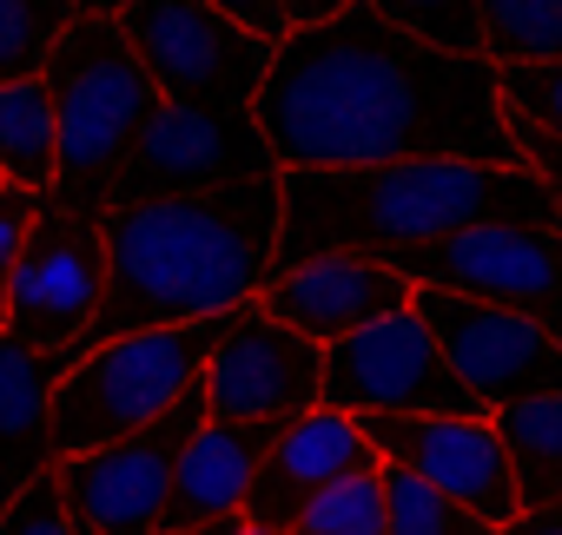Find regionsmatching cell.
<instances>
[{
  "label": "cell",
  "instance_id": "obj_29",
  "mask_svg": "<svg viewBox=\"0 0 562 535\" xmlns=\"http://www.w3.org/2000/svg\"><path fill=\"white\" fill-rule=\"evenodd\" d=\"M509 146H516L522 166L542 172V185H549V198H555V225H562V133H542V126H529V119L509 113Z\"/></svg>",
  "mask_w": 562,
  "mask_h": 535
},
{
  "label": "cell",
  "instance_id": "obj_21",
  "mask_svg": "<svg viewBox=\"0 0 562 535\" xmlns=\"http://www.w3.org/2000/svg\"><path fill=\"white\" fill-rule=\"evenodd\" d=\"M384 482V535H490L457 496H443L430 476H417L411 463H378Z\"/></svg>",
  "mask_w": 562,
  "mask_h": 535
},
{
  "label": "cell",
  "instance_id": "obj_22",
  "mask_svg": "<svg viewBox=\"0 0 562 535\" xmlns=\"http://www.w3.org/2000/svg\"><path fill=\"white\" fill-rule=\"evenodd\" d=\"M483 60H562V0H476Z\"/></svg>",
  "mask_w": 562,
  "mask_h": 535
},
{
  "label": "cell",
  "instance_id": "obj_20",
  "mask_svg": "<svg viewBox=\"0 0 562 535\" xmlns=\"http://www.w3.org/2000/svg\"><path fill=\"white\" fill-rule=\"evenodd\" d=\"M54 166H60V139H54V100L41 73L0 80V179L47 192Z\"/></svg>",
  "mask_w": 562,
  "mask_h": 535
},
{
  "label": "cell",
  "instance_id": "obj_25",
  "mask_svg": "<svg viewBox=\"0 0 562 535\" xmlns=\"http://www.w3.org/2000/svg\"><path fill=\"white\" fill-rule=\"evenodd\" d=\"M371 8H378L391 27H404V34L430 41V47H450V54H483L476 0H371Z\"/></svg>",
  "mask_w": 562,
  "mask_h": 535
},
{
  "label": "cell",
  "instance_id": "obj_18",
  "mask_svg": "<svg viewBox=\"0 0 562 535\" xmlns=\"http://www.w3.org/2000/svg\"><path fill=\"white\" fill-rule=\"evenodd\" d=\"M47 390H54L47 351L0 325V509H8V496L34 469L60 463L54 456V423H47Z\"/></svg>",
  "mask_w": 562,
  "mask_h": 535
},
{
  "label": "cell",
  "instance_id": "obj_9",
  "mask_svg": "<svg viewBox=\"0 0 562 535\" xmlns=\"http://www.w3.org/2000/svg\"><path fill=\"white\" fill-rule=\"evenodd\" d=\"M199 417H205V377L186 384L139 430L60 456V489H67L74 528H87V535H146V528H159L172 463H179L186 436L199 430Z\"/></svg>",
  "mask_w": 562,
  "mask_h": 535
},
{
  "label": "cell",
  "instance_id": "obj_13",
  "mask_svg": "<svg viewBox=\"0 0 562 535\" xmlns=\"http://www.w3.org/2000/svg\"><path fill=\"white\" fill-rule=\"evenodd\" d=\"M378 456L411 463L443 496H457L490 535L516 522V476L490 410H358Z\"/></svg>",
  "mask_w": 562,
  "mask_h": 535
},
{
  "label": "cell",
  "instance_id": "obj_24",
  "mask_svg": "<svg viewBox=\"0 0 562 535\" xmlns=\"http://www.w3.org/2000/svg\"><path fill=\"white\" fill-rule=\"evenodd\" d=\"M80 8L74 0H0V80H27L41 73L47 47Z\"/></svg>",
  "mask_w": 562,
  "mask_h": 535
},
{
  "label": "cell",
  "instance_id": "obj_19",
  "mask_svg": "<svg viewBox=\"0 0 562 535\" xmlns=\"http://www.w3.org/2000/svg\"><path fill=\"white\" fill-rule=\"evenodd\" d=\"M509 476H516V535H562V397H522L490 410Z\"/></svg>",
  "mask_w": 562,
  "mask_h": 535
},
{
  "label": "cell",
  "instance_id": "obj_32",
  "mask_svg": "<svg viewBox=\"0 0 562 535\" xmlns=\"http://www.w3.org/2000/svg\"><path fill=\"white\" fill-rule=\"evenodd\" d=\"M74 8H80V14H120L126 0H74Z\"/></svg>",
  "mask_w": 562,
  "mask_h": 535
},
{
  "label": "cell",
  "instance_id": "obj_12",
  "mask_svg": "<svg viewBox=\"0 0 562 535\" xmlns=\"http://www.w3.org/2000/svg\"><path fill=\"white\" fill-rule=\"evenodd\" d=\"M411 305L424 311L450 371L470 384L483 410H503L522 397H562V338H549L536 318L443 292V285H411Z\"/></svg>",
  "mask_w": 562,
  "mask_h": 535
},
{
  "label": "cell",
  "instance_id": "obj_14",
  "mask_svg": "<svg viewBox=\"0 0 562 535\" xmlns=\"http://www.w3.org/2000/svg\"><path fill=\"white\" fill-rule=\"evenodd\" d=\"M325 344L271 318L258 298L225 311V331L205 357V410L212 417H299L318 403Z\"/></svg>",
  "mask_w": 562,
  "mask_h": 535
},
{
  "label": "cell",
  "instance_id": "obj_6",
  "mask_svg": "<svg viewBox=\"0 0 562 535\" xmlns=\"http://www.w3.org/2000/svg\"><path fill=\"white\" fill-rule=\"evenodd\" d=\"M384 264H397L411 285H443V292L522 311L549 338H562V225L470 218L443 238L384 251Z\"/></svg>",
  "mask_w": 562,
  "mask_h": 535
},
{
  "label": "cell",
  "instance_id": "obj_5",
  "mask_svg": "<svg viewBox=\"0 0 562 535\" xmlns=\"http://www.w3.org/2000/svg\"><path fill=\"white\" fill-rule=\"evenodd\" d=\"M225 311H205V318H186V325L126 331V338H106V344L80 351L47 390L54 456H74V449L106 443V436H126L146 417H159L186 384H199L205 357H212V344L225 331Z\"/></svg>",
  "mask_w": 562,
  "mask_h": 535
},
{
  "label": "cell",
  "instance_id": "obj_10",
  "mask_svg": "<svg viewBox=\"0 0 562 535\" xmlns=\"http://www.w3.org/2000/svg\"><path fill=\"white\" fill-rule=\"evenodd\" d=\"M318 403H338L351 417L358 410H483L470 397V384L450 371V357L417 305H397V311L331 338Z\"/></svg>",
  "mask_w": 562,
  "mask_h": 535
},
{
  "label": "cell",
  "instance_id": "obj_15",
  "mask_svg": "<svg viewBox=\"0 0 562 535\" xmlns=\"http://www.w3.org/2000/svg\"><path fill=\"white\" fill-rule=\"evenodd\" d=\"M285 417H199L172 463V489L159 509V535H245V489Z\"/></svg>",
  "mask_w": 562,
  "mask_h": 535
},
{
  "label": "cell",
  "instance_id": "obj_7",
  "mask_svg": "<svg viewBox=\"0 0 562 535\" xmlns=\"http://www.w3.org/2000/svg\"><path fill=\"white\" fill-rule=\"evenodd\" d=\"M106 292V205H80L67 192H41L27 244L8 272L0 325L41 351H67Z\"/></svg>",
  "mask_w": 562,
  "mask_h": 535
},
{
  "label": "cell",
  "instance_id": "obj_26",
  "mask_svg": "<svg viewBox=\"0 0 562 535\" xmlns=\"http://www.w3.org/2000/svg\"><path fill=\"white\" fill-rule=\"evenodd\" d=\"M496 93L516 119H529L542 133H562V60H503Z\"/></svg>",
  "mask_w": 562,
  "mask_h": 535
},
{
  "label": "cell",
  "instance_id": "obj_4",
  "mask_svg": "<svg viewBox=\"0 0 562 535\" xmlns=\"http://www.w3.org/2000/svg\"><path fill=\"white\" fill-rule=\"evenodd\" d=\"M41 87L54 100V139H60L54 192L80 198V205H113V172H120L133 133L146 126V113L159 106V87L146 80L120 21L74 14L41 60Z\"/></svg>",
  "mask_w": 562,
  "mask_h": 535
},
{
  "label": "cell",
  "instance_id": "obj_16",
  "mask_svg": "<svg viewBox=\"0 0 562 535\" xmlns=\"http://www.w3.org/2000/svg\"><path fill=\"white\" fill-rule=\"evenodd\" d=\"M258 305L271 318H285L292 331H305L312 344H331V338L411 305V278L371 251H312L292 264H271V278L258 285Z\"/></svg>",
  "mask_w": 562,
  "mask_h": 535
},
{
  "label": "cell",
  "instance_id": "obj_2",
  "mask_svg": "<svg viewBox=\"0 0 562 535\" xmlns=\"http://www.w3.org/2000/svg\"><path fill=\"white\" fill-rule=\"evenodd\" d=\"M278 264V172L205 192H146L106 205V292L67 351H47L54 377L126 331L186 325L258 298Z\"/></svg>",
  "mask_w": 562,
  "mask_h": 535
},
{
  "label": "cell",
  "instance_id": "obj_11",
  "mask_svg": "<svg viewBox=\"0 0 562 535\" xmlns=\"http://www.w3.org/2000/svg\"><path fill=\"white\" fill-rule=\"evenodd\" d=\"M278 172L251 106H179L159 100L146 113V126L133 133L120 172H113V198H146V192H205V185H232V179H265Z\"/></svg>",
  "mask_w": 562,
  "mask_h": 535
},
{
  "label": "cell",
  "instance_id": "obj_8",
  "mask_svg": "<svg viewBox=\"0 0 562 535\" xmlns=\"http://www.w3.org/2000/svg\"><path fill=\"white\" fill-rule=\"evenodd\" d=\"M113 21L133 41V54L146 67V80L159 87V100L251 106L271 47L258 34H245L232 14H218L212 0H126Z\"/></svg>",
  "mask_w": 562,
  "mask_h": 535
},
{
  "label": "cell",
  "instance_id": "obj_31",
  "mask_svg": "<svg viewBox=\"0 0 562 535\" xmlns=\"http://www.w3.org/2000/svg\"><path fill=\"white\" fill-rule=\"evenodd\" d=\"M338 8H351V0H285L292 27H305V21H325V14H338Z\"/></svg>",
  "mask_w": 562,
  "mask_h": 535
},
{
  "label": "cell",
  "instance_id": "obj_28",
  "mask_svg": "<svg viewBox=\"0 0 562 535\" xmlns=\"http://www.w3.org/2000/svg\"><path fill=\"white\" fill-rule=\"evenodd\" d=\"M34 205H41V192H34V185L0 179V305H8V272H14V258H21V244H27Z\"/></svg>",
  "mask_w": 562,
  "mask_h": 535
},
{
  "label": "cell",
  "instance_id": "obj_17",
  "mask_svg": "<svg viewBox=\"0 0 562 535\" xmlns=\"http://www.w3.org/2000/svg\"><path fill=\"white\" fill-rule=\"evenodd\" d=\"M371 463H378V449H371V436L351 410L312 403V410L285 417L271 449H265V463H258V476H251V489H245V528L251 535H285L312 489H325L345 469H371Z\"/></svg>",
  "mask_w": 562,
  "mask_h": 535
},
{
  "label": "cell",
  "instance_id": "obj_3",
  "mask_svg": "<svg viewBox=\"0 0 562 535\" xmlns=\"http://www.w3.org/2000/svg\"><path fill=\"white\" fill-rule=\"evenodd\" d=\"M470 218L555 225L536 166L483 159H391V166H285L278 172V264L312 251H404Z\"/></svg>",
  "mask_w": 562,
  "mask_h": 535
},
{
  "label": "cell",
  "instance_id": "obj_23",
  "mask_svg": "<svg viewBox=\"0 0 562 535\" xmlns=\"http://www.w3.org/2000/svg\"><path fill=\"white\" fill-rule=\"evenodd\" d=\"M384 463V456H378ZM371 469H345L325 489H312L292 515V535H384V482Z\"/></svg>",
  "mask_w": 562,
  "mask_h": 535
},
{
  "label": "cell",
  "instance_id": "obj_1",
  "mask_svg": "<svg viewBox=\"0 0 562 535\" xmlns=\"http://www.w3.org/2000/svg\"><path fill=\"white\" fill-rule=\"evenodd\" d=\"M251 119L278 172L391 159H516L496 67L483 54H450L391 27L371 0L278 34L251 93Z\"/></svg>",
  "mask_w": 562,
  "mask_h": 535
},
{
  "label": "cell",
  "instance_id": "obj_30",
  "mask_svg": "<svg viewBox=\"0 0 562 535\" xmlns=\"http://www.w3.org/2000/svg\"><path fill=\"white\" fill-rule=\"evenodd\" d=\"M212 8H218V14H232V21H238L245 34H258L265 47H271L278 34L292 27V14H285V0H212Z\"/></svg>",
  "mask_w": 562,
  "mask_h": 535
},
{
  "label": "cell",
  "instance_id": "obj_27",
  "mask_svg": "<svg viewBox=\"0 0 562 535\" xmlns=\"http://www.w3.org/2000/svg\"><path fill=\"white\" fill-rule=\"evenodd\" d=\"M0 535H74V515H67V489H60V463L34 469L8 509H0Z\"/></svg>",
  "mask_w": 562,
  "mask_h": 535
}]
</instances>
